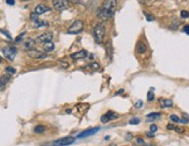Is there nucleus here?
<instances>
[{"label": "nucleus", "mask_w": 189, "mask_h": 146, "mask_svg": "<svg viewBox=\"0 0 189 146\" xmlns=\"http://www.w3.org/2000/svg\"><path fill=\"white\" fill-rule=\"evenodd\" d=\"M93 35H94L95 41L97 43H102L105 35H106V29H105V26L102 23H97L93 29Z\"/></svg>", "instance_id": "1"}, {"label": "nucleus", "mask_w": 189, "mask_h": 146, "mask_svg": "<svg viewBox=\"0 0 189 146\" xmlns=\"http://www.w3.org/2000/svg\"><path fill=\"white\" fill-rule=\"evenodd\" d=\"M117 6V0H105L101 5V11L107 12V13H113L115 12V8Z\"/></svg>", "instance_id": "2"}, {"label": "nucleus", "mask_w": 189, "mask_h": 146, "mask_svg": "<svg viewBox=\"0 0 189 146\" xmlns=\"http://www.w3.org/2000/svg\"><path fill=\"white\" fill-rule=\"evenodd\" d=\"M82 29H84V22L81 20H77L70 26L67 33L69 34H79L80 31H82Z\"/></svg>", "instance_id": "3"}, {"label": "nucleus", "mask_w": 189, "mask_h": 146, "mask_svg": "<svg viewBox=\"0 0 189 146\" xmlns=\"http://www.w3.org/2000/svg\"><path fill=\"white\" fill-rule=\"evenodd\" d=\"M16 52H18L16 48H15V47H12V45L6 47V48L2 49L4 56H5L7 59H9V60H14V58H15V56H16Z\"/></svg>", "instance_id": "4"}, {"label": "nucleus", "mask_w": 189, "mask_h": 146, "mask_svg": "<svg viewBox=\"0 0 189 146\" xmlns=\"http://www.w3.org/2000/svg\"><path fill=\"white\" fill-rule=\"evenodd\" d=\"M52 5L56 11H64L67 8L69 0H52Z\"/></svg>", "instance_id": "5"}, {"label": "nucleus", "mask_w": 189, "mask_h": 146, "mask_svg": "<svg viewBox=\"0 0 189 146\" xmlns=\"http://www.w3.org/2000/svg\"><path fill=\"white\" fill-rule=\"evenodd\" d=\"M74 142V137H64V138H60L56 140L54 143V145L56 146H66V145H70Z\"/></svg>", "instance_id": "6"}, {"label": "nucleus", "mask_w": 189, "mask_h": 146, "mask_svg": "<svg viewBox=\"0 0 189 146\" xmlns=\"http://www.w3.org/2000/svg\"><path fill=\"white\" fill-rule=\"evenodd\" d=\"M117 117H118V115H116L115 112H113V111H108L107 114H105V115L101 117V122H102V123H107V122H109V121L116 120Z\"/></svg>", "instance_id": "7"}, {"label": "nucleus", "mask_w": 189, "mask_h": 146, "mask_svg": "<svg viewBox=\"0 0 189 146\" xmlns=\"http://www.w3.org/2000/svg\"><path fill=\"white\" fill-rule=\"evenodd\" d=\"M97 131H100V128H94V129H88V130H85V131H82L81 133H79V135H78V138H85V137L92 136V135H95Z\"/></svg>", "instance_id": "8"}, {"label": "nucleus", "mask_w": 189, "mask_h": 146, "mask_svg": "<svg viewBox=\"0 0 189 146\" xmlns=\"http://www.w3.org/2000/svg\"><path fill=\"white\" fill-rule=\"evenodd\" d=\"M52 34L51 33H45V34H42L36 38V41L39 42V43H45V42H50L52 39Z\"/></svg>", "instance_id": "9"}, {"label": "nucleus", "mask_w": 189, "mask_h": 146, "mask_svg": "<svg viewBox=\"0 0 189 146\" xmlns=\"http://www.w3.org/2000/svg\"><path fill=\"white\" fill-rule=\"evenodd\" d=\"M28 56L29 57H31V58H44V57H47L45 54H43V52H41L39 50H35V49H31V50H29L28 51Z\"/></svg>", "instance_id": "10"}, {"label": "nucleus", "mask_w": 189, "mask_h": 146, "mask_svg": "<svg viewBox=\"0 0 189 146\" xmlns=\"http://www.w3.org/2000/svg\"><path fill=\"white\" fill-rule=\"evenodd\" d=\"M50 11V7H48L47 5H43V4H38L37 6L35 7V13L39 15V14H43V13H47Z\"/></svg>", "instance_id": "11"}, {"label": "nucleus", "mask_w": 189, "mask_h": 146, "mask_svg": "<svg viewBox=\"0 0 189 146\" xmlns=\"http://www.w3.org/2000/svg\"><path fill=\"white\" fill-rule=\"evenodd\" d=\"M85 57H87V51H85V50L78 51V52H74V54L71 55L72 59H81V58H85Z\"/></svg>", "instance_id": "12"}, {"label": "nucleus", "mask_w": 189, "mask_h": 146, "mask_svg": "<svg viewBox=\"0 0 189 146\" xmlns=\"http://www.w3.org/2000/svg\"><path fill=\"white\" fill-rule=\"evenodd\" d=\"M34 45H35V41H34V39H31V38L27 39V41L23 43L24 49H27L28 51H29V50H31V49H34Z\"/></svg>", "instance_id": "13"}, {"label": "nucleus", "mask_w": 189, "mask_h": 146, "mask_svg": "<svg viewBox=\"0 0 189 146\" xmlns=\"http://www.w3.org/2000/svg\"><path fill=\"white\" fill-rule=\"evenodd\" d=\"M43 49H44V51L50 52V51H52L55 49V44L51 41L50 42H45V43H43Z\"/></svg>", "instance_id": "14"}, {"label": "nucleus", "mask_w": 189, "mask_h": 146, "mask_svg": "<svg viewBox=\"0 0 189 146\" xmlns=\"http://www.w3.org/2000/svg\"><path fill=\"white\" fill-rule=\"evenodd\" d=\"M159 102H160V107H161V108L172 107V106H173V101H172V100H168V99H161Z\"/></svg>", "instance_id": "15"}, {"label": "nucleus", "mask_w": 189, "mask_h": 146, "mask_svg": "<svg viewBox=\"0 0 189 146\" xmlns=\"http://www.w3.org/2000/svg\"><path fill=\"white\" fill-rule=\"evenodd\" d=\"M136 50H137V52H138V54H145V51H146V45H145L144 43L139 42V43L137 44Z\"/></svg>", "instance_id": "16"}, {"label": "nucleus", "mask_w": 189, "mask_h": 146, "mask_svg": "<svg viewBox=\"0 0 189 146\" xmlns=\"http://www.w3.org/2000/svg\"><path fill=\"white\" fill-rule=\"evenodd\" d=\"M160 116H161L160 112H151V114H149V115L146 116V118H147V121H155V120H158Z\"/></svg>", "instance_id": "17"}, {"label": "nucleus", "mask_w": 189, "mask_h": 146, "mask_svg": "<svg viewBox=\"0 0 189 146\" xmlns=\"http://www.w3.org/2000/svg\"><path fill=\"white\" fill-rule=\"evenodd\" d=\"M34 26H35V28H39V27H47L48 26V22H45V21H42V20H36V21H34Z\"/></svg>", "instance_id": "18"}, {"label": "nucleus", "mask_w": 189, "mask_h": 146, "mask_svg": "<svg viewBox=\"0 0 189 146\" xmlns=\"http://www.w3.org/2000/svg\"><path fill=\"white\" fill-rule=\"evenodd\" d=\"M8 80H9V75H4L0 80V88H2V86H5Z\"/></svg>", "instance_id": "19"}, {"label": "nucleus", "mask_w": 189, "mask_h": 146, "mask_svg": "<svg viewBox=\"0 0 189 146\" xmlns=\"http://www.w3.org/2000/svg\"><path fill=\"white\" fill-rule=\"evenodd\" d=\"M147 100L151 102L154 100V91H153V88H150V91L147 93Z\"/></svg>", "instance_id": "20"}, {"label": "nucleus", "mask_w": 189, "mask_h": 146, "mask_svg": "<svg viewBox=\"0 0 189 146\" xmlns=\"http://www.w3.org/2000/svg\"><path fill=\"white\" fill-rule=\"evenodd\" d=\"M44 130H45V128H44L43 125H37L36 128L34 129L35 133H42V132H44Z\"/></svg>", "instance_id": "21"}, {"label": "nucleus", "mask_w": 189, "mask_h": 146, "mask_svg": "<svg viewBox=\"0 0 189 146\" xmlns=\"http://www.w3.org/2000/svg\"><path fill=\"white\" fill-rule=\"evenodd\" d=\"M170 118L172 122H175V123H179V122H180V118H179L176 115H170Z\"/></svg>", "instance_id": "22"}, {"label": "nucleus", "mask_w": 189, "mask_h": 146, "mask_svg": "<svg viewBox=\"0 0 189 146\" xmlns=\"http://www.w3.org/2000/svg\"><path fill=\"white\" fill-rule=\"evenodd\" d=\"M6 72H8L9 74H15L16 70H15L14 67H11V66H8V67H6Z\"/></svg>", "instance_id": "23"}, {"label": "nucleus", "mask_w": 189, "mask_h": 146, "mask_svg": "<svg viewBox=\"0 0 189 146\" xmlns=\"http://www.w3.org/2000/svg\"><path fill=\"white\" fill-rule=\"evenodd\" d=\"M139 122H140V120H139V118H137V117H133L132 120H130V121H129V123H130V124H138Z\"/></svg>", "instance_id": "24"}, {"label": "nucleus", "mask_w": 189, "mask_h": 146, "mask_svg": "<svg viewBox=\"0 0 189 146\" xmlns=\"http://www.w3.org/2000/svg\"><path fill=\"white\" fill-rule=\"evenodd\" d=\"M132 138H133V135L131 133V132H128V133L125 135V140H128V142H129V140H131Z\"/></svg>", "instance_id": "25"}, {"label": "nucleus", "mask_w": 189, "mask_h": 146, "mask_svg": "<svg viewBox=\"0 0 189 146\" xmlns=\"http://www.w3.org/2000/svg\"><path fill=\"white\" fill-rule=\"evenodd\" d=\"M181 18H183V19L189 18V12H187V11H182V12H181Z\"/></svg>", "instance_id": "26"}, {"label": "nucleus", "mask_w": 189, "mask_h": 146, "mask_svg": "<svg viewBox=\"0 0 189 146\" xmlns=\"http://www.w3.org/2000/svg\"><path fill=\"white\" fill-rule=\"evenodd\" d=\"M180 122H181L182 124H187V123H188V122H189L188 117H186V116H185V117H182V118H180Z\"/></svg>", "instance_id": "27"}, {"label": "nucleus", "mask_w": 189, "mask_h": 146, "mask_svg": "<svg viewBox=\"0 0 189 146\" xmlns=\"http://www.w3.org/2000/svg\"><path fill=\"white\" fill-rule=\"evenodd\" d=\"M24 35H26V33H22V34H20L19 36L15 38V42H20V41H21L23 37H24Z\"/></svg>", "instance_id": "28"}, {"label": "nucleus", "mask_w": 189, "mask_h": 146, "mask_svg": "<svg viewBox=\"0 0 189 146\" xmlns=\"http://www.w3.org/2000/svg\"><path fill=\"white\" fill-rule=\"evenodd\" d=\"M145 16H146V20H147V21H154V18L152 16L151 14H147V13H145Z\"/></svg>", "instance_id": "29"}, {"label": "nucleus", "mask_w": 189, "mask_h": 146, "mask_svg": "<svg viewBox=\"0 0 189 146\" xmlns=\"http://www.w3.org/2000/svg\"><path fill=\"white\" fill-rule=\"evenodd\" d=\"M142 106H143V101H142V100H139V101H137V103L135 104V107H136V108H140Z\"/></svg>", "instance_id": "30"}, {"label": "nucleus", "mask_w": 189, "mask_h": 146, "mask_svg": "<svg viewBox=\"0 0 189 146\" xmlns=\"http://www.w3.org/2000/svg\"><path fill=\"white\" fill-rule=\"evenodd\" d=\"M157 130H158V127H157V125H154V124L150 127V131H151V132H155Z\"/></svg>", "instance_id": "31"}, {"label": "nucleus", "mask_w": 189, "mask_h": 146, "mask_svg": "<svg viewBox=\"0 0 189 146\" xmlns=\"http://www.w3.org/2000/svg\"><path fill=\"white\" fill-rule=\"evenodd\" d=\"M0 31H1V33H4V34H5V35H6V36H7V38H9V39H11V38H12V36H11V35H9V34H8V33H7V31H5V30H4V29H0Z\"/></svg>", "instance_id": "32"}, {"label": "nucleus", "mask_w": 189, "mask_h": 146, "mask_svg": "<svg viewBox=\"0 0 189 146\" xmlns=\"http://www.w3.org/2000/svg\"><path fill=\"white\" fill-rule=\"evenodd\" d=\"M183 30H185V33L189 35V26H185V28H183Z\"/></svg>", "instance_id": "33"}, {"label": "nucleus", "mask_w": 189, "mask_h": 146, "mask_svg": "<svg viewBox=\"0 0 189 146\" xmlns=\"http://www.w3.org/2000/svg\"><path fill=\"white\" fill-rule=\"evenodd\" d=\"M6 2H7L8 5H14V4H15V0H6Z\"/></svg>", "instance_id": "34"}, {"label": "nucleus", "mask_w": 189, "mask_h": 146, "mask_svg": "<svg viewBox=\"0 0 189 146\" xmlns=\"http://www.w3.org/2000/svg\"><path fill=\"white\" fill-rule=\"evenodd\" d=\"M167 129H168V130H175V127H174L173 124H168V125H167Z\"/></svg>", "instance_id": "35"}, {"label": "nucleus", "mask_w": 189, "mask_h": 146, "mask_svg": "<svg viewBox=\"0 0 189 146\" xmlns=\"http://www.w3.org/2000/svg\"><path fill=\"white\" fill-rule=\"evenodd\" d=\"M123 92H124V89H120V91L116 93V95H120V94H123Z\"/></svg>", "instance_id": "36"}, {"label": "nucleus", "mask_w": 189, "mask_h": 146, "mask_svg": "<svg viewBox=\"0 0 189 146\" xmlns=\"http://www.w3.org/2000/svg\"><path fill=\"white\" fill-rule=\"evenodd\" d=\"M147 136H149L150 138H152V137H153V132H151V131H150V132H147Z\"/></svg>", "instance_id": "37"}, {"label": "nucleus", "mask_w": 189, "mask_h": 146, "mask_svg": "<svg viewBox=\"0 0 189 146\" xmlns=\"http://www.w3.org/2000/svg\"><path fill=\"white\" fill-rule=\"evenodd\" d=\"M175 131H178V132H182L183 130L182 129H179V128H175Z\"/></svg>", "instance_id": "38"}, {"label": "nucleus", "mask_w": 189, "mask_h": 146, "mask_svg": "<svg viewBox=\"0 0 189 146\" xmlns=\"http://www.w3.org/2000/svg\"><path fill=\"white\" fill-rule=\"evenodd\" d=\"M92 66L95 67V69H96V67H99V65H97V64H92Z\"/></svg>", "instance_id": "39"}, {"label": "nucleus", "mask_w": 189, "mask_h": 146, "mask_svg": "<svg viewBox=\"0 0 189 146\" xmlns=\"http://www.w3.org/2000/svg\"><path fill=\"white\" fill-rule=\"evenodd\" d=\"M143 146H151V145H146V144H145V145H143Z\"/></svg>", "instance_id": "40"}, {"label": "nucleus", "mask_w": 189, "mask_h": 146, "mask_svg": "<svg viewBox=\"0 0 189 146\" xmlns=\"http://www.w3.org/2000/svg\"><path fill=\"white\" fill-rule=\"evenodd\" d=\"M0 62H1V57H0Z\"/></svg>", "instance_id": "41"}, {"label": "nucleus", "mask_w": 189, "mask_h": 146, "mask_svg": "<svg viewBox=\"0 0 189 146\" xmlns=\"http://www.w3.org/2000/svg\"><path fill=\"white\" fill-rule=\"evenodd\" d=\"M110 146H115V145H110Z\"/></svg>", "instance_id": "42"}, {"label": "nucleus", "mask_w": 189, "mask_h": 146, "mask_svg": "<svg viewBox=\"0 0 189 146\" xmlns=\"http://www.w3.org/2000/svg\"><path fill=\"white\" fill-rule=\"evenodd\" d=\"M52 146H56V145H52Z\"/></svg>", "instance_id": "43"}]
</instances>
